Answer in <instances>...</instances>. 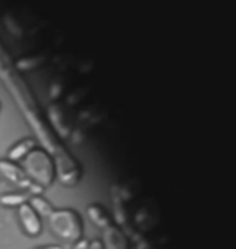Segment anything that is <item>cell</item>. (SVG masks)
I'll list each match as a JSON object with an SVG mask.
<instances>
[{"mask_svg":"<svg viewBox=\"0 0 236 249\" xmlns=\"http://www.w3.org/2000/svg\"><path fill=\"white\" fill-rule=\"evenodd\" d=\"M0 76H2V81H5L7 88L10 89V94L18 102L19 108H21V112L26 117L28 123L33 126L36 136L42 141L44 151H47L50 154V157H52L55 152H58L63 147V144L50 131L47 123L42 120L37 102L33 96L31 89H28L21 76L12 68V62H10L7 52L2 47H0Z\"/></svg>","mask_w":236,"mask_h":249,"instance_id":"1","label":"cell"},{"mask_svg":"<svg viewBox=\"0 0 236 249\" xmlns=\"http://www.w3.org/2000/svg\"><path fill=\"white\" fill-rule=\"evenodd\" d=\"M104 249H128V238L117 225H110L104 230Z\"/></svg>","mask_w":236,"mask_h":249,"instance_id":"7","label":"cell"},{"mask_svg":"<svg viewBox=\"0 0 236 249\" xmlns=\"http://www.w3.org/2000/svg\"><path fill=\"white\" fill-rule=\"evenodd\" d=\"M18 217H19V222H21V225L24 228V231H26L29 236L41 235V231H42L41 217L33 211L28 202L18 207Z\"/></svg>","mask_w":236,"mask_h":249,"instance_id":"6","label":"cell"},{"mask_svg":"<svg viewBox=\"0 0 236 249\" xmlns=\"http://www.w3.org/2000/svg\"><path fill=\"white\" fill-rule=\"evenodd\" d=\"M54 167H55V177L63 186H74L78 185L79 178L83 175L81 165L74 159L67 147H62L58 152L52 156Z\"/></svg>","mask_w":236,"mask_h":249,"instance_id":"4","label":"cell"},{"mask_svg":"<svg viewBox=\"0 0 236 249\" xmlns=\"http://www.w3.org/2000/svg\"><path fill=\"white\" fill-rule=\"evenodd\" d=\"M0 175L3 178H7L8 181H12L13 185H17L19 188L26 189L29 194H41L42 188L37 186L36 183L31 181L23 168H19L17 163L10 162V160H0Z\"/></svg>","mask_w":236,"mask_h":249,"instance_id":"5","label":"cell"},{"mask_svg":"<svg viewBox=\"0 0 236 249\" xmlns=\"http://www.w3.org/2000/svg\"><path fill=\"white\" fill-rule=\"evenodd\" d=\"M24 173L42 189L52 185L55 180V167L50 154L44 149H33L24 157Z\"/></svg>","mask_w":236,"mask_h":249,"instance_id":"3","label":"cell"},{"mask_svg":"<svg viewBox=\"0 0 236 249\" xmlns=\"http://www.w3.org/2000/svg\"><path fill=\"white\" fill-rule=\"evenodd\" d=\"M88 245H89V241H86V240H79V241H76L74 243V246H73V249H88Z\"/></svg>","mask_w":236,"mask_h":249,"instance_id":"12","label":"cell"},{"mask_svg":"<svg viewBox=\"0 0 236 249\" xmlns=\"http://www.w3.org/2000/svg\"><path fill=\"white\" fill-rule=\"evenodd\" d=\"M88 249H104V245L100 240H94L88 245Z\"/></svg>","mask_w":236,"mask_h":249,"instance_id":"13","label":"cell"},{"mask_svg":"<svg viewBox=\"0 0 236 249\" xmlns=\"http://www.w3.org/2000/svg\"><path fill=\"white\" fill-rule=\"evenodd\" d=\"M39 249H63L62 246H46V248H39Z\"/></svg>","mask_w":236,"mask_h":249,"instance_id":"14","label":"cell"},{"mask_svg":"<svg viewBox=\"0 0 236 249\" xmlns=\"http://www.w3.org/2000/svg\"><path fill=\"white\" fill-rule=\"evenodd\" d=\"M86 212H88V217L91 218V222L94 223V225H97L99 228H102V230L109 228L110 225H113L109 212L105 211L100 204H91V206H88Z\"/></svg>","mask_w":236,"mask_h":249,"instance_id":"8","label":"cell"},{"mask_svg":"<svg viewBox=\"0 0 236 249\" xmlns=\"http://www.w3.org/2000/svg\"><path fill=\"white\" fill-rule=\"evenodd\" d=\"M31 197V194H26V193H10V194H5V196L0 197V204L7 207H19L23 204H26Z\"/></svg>","mask_w":236,"mask_h":249,"instance_id":"11","label":"cell"},{"mask_svg":"<svg viewBox=\"0 0 236 249\" xmlns=\"http://www.w3.org/2000/svg\"><path fill=\"white\" fill-rule=\"evenodd\" d=\"M28 204L31 206V209L37 213L39 217H46L47 218L54 211V207L50 206V202L46 201L42 196H31V197H29Z\"/></svg>","mask_w":236,"mask_h":249,"instance_id":"10","label":"cell"},{"mask_svg":"<svg viewBox=\"0 0 236 249\" xmlns=\"http://www.w3.org/2000/svg\"><path fill=\"white\" fill-rule=\"evenodd\" d=\"M47 220L54 235L65 241L76 243L83 238V218L74 209H54Z\"/></svg>","mask_w":236,"mask_h":249,"instance_id":"2","label":"cell"},{"mask_svg":"<svg viewBox=\"0 0 236 249\" xmlns=\"http://www.w3.org/2000/svg\"><path fill=\"white\" fill-rule=\"evenodd\" d=\"M33 149H36V141H33V139H24V141L18 142L17 146H13L12 149H10L8 154H7L8 156L7 160L17 163L18 160H21V159L26 157Z\"/></svg>","mask_w":236,"mask_h":249,"instance_id":"9","label":"cell"}]
</instances>
